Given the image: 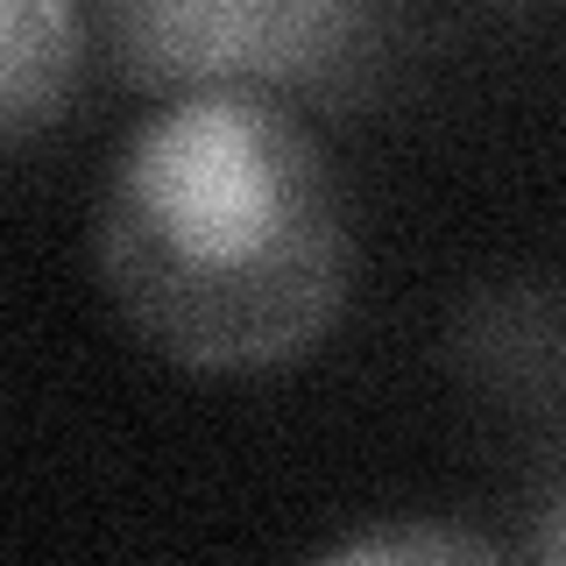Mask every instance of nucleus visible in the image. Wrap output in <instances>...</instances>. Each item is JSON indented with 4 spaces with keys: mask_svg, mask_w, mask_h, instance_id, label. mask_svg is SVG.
I'll list each match as a JSON object with an SVG mask.
<instances>
[{
    "mask_svg": "<svg viewBox=\"0 0 566 566\" xmlns=\"http://www.w3.org/2000/svg\"><path fill=\"white\" fill-rule=\"evenodd\" d=\"M326 559H495L489 538L474 531H453V524H397V531H361V538H340L326 545Z\"/></svg>",
    "mask_w": 566,
    "mask_h": 566,
    "instance_id": "4",
    "label": "nucleus"
},
{
    "mask_svg": "<svg viewBox=\"0 0 566 566\" xmlns=\"http://www.w3.org/2000/svg\"><path fill=\"white\" fill-rule=\"evenodd\" d=\"M93 255L114 312L156 354L212 376L312 354L347 305V206L276 93H177L99 185Z\"/></svg>",
    "mask_w": 566,
    "mask_h": 566,
    "instance_id": "1",
    "label": "nucleus"
},
{
    "mask_svg": "<svg viewBox=\"0 0 566 566\" xmlns=\"http://www.w3.org/2000/svg\"><path fill=\"white\" fill-rule=\"evenodd\" d=\"M85 71V0H0V135L29 142L64 120Z\"/></svg>",
    "mask_w": 566,
    "mask_h": 566,
    "instance_id": "3",
    "label": "nucleus"
},
{
    "mask_svg": "<svg viewBox=\"0 0 566 566\" xmlns=\"http://www.w3.org/2000/svg\"><path fill=\"white\" fill-rule=\"evenodd\" d=\"M531 553H538V559H566V495L545 510V524H538V538H531Z\"/></svg>",
    "mask_w": 566,
    "mask_h": 566,
    "instance_id": "5",
    "label": "nucleus"
},
{
    "mask_svg": "<svg viewBox=\"0 0 566 566\" xmlns=\"http://www.w3.org/2000/svg\"><path fill=\"white\" fill-rule=\"evenodd\" d=\"M114 57L142 93H318L368 57L382 0H106Z\"/></svg>",
    "mask_w": 566,
    "mask_h": 566,
    "instance_id": "2",
    "label": "nucleus"
}]
</instances>
